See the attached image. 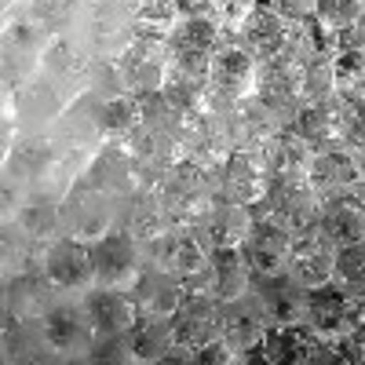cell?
<instances>
[{"label": "cell", "mask_w": 365, "mask_h": 365, "mask_svg": "<svg viewBox=\"0 0 365 365\" xmlns=\"http://www.w3.org/2000/svg\"><path fill=\"white\" fill-rule=\"evenodd\" d=\"M48 34L29 15L26 0H4V22H0V91L19 96L26 84L41 77V51Z\"/></svg>", "instance_id": "6da1fadb"}, {"label": "cell", "mask_w": 365, "mask_h": 365, "mask_svg": "<svg viewBox=\"0 0 365 365\" xmlns=\"http://www.w3.org/2000/svg\"><path fill=\"white\" fill-rule=\"evenodd\" d=\"M154 194L168 227H194L220 201V179H216V168H208L201 161H179L158 182Z\"/></svg>", "instance_id": "7a4b0ae2"}, {"label": "cell", "mask_w": 365, "mask_h": 365, "mask_svg": "<svg viewBox=\"0 0 365 365\" xmlns=\"http://www.w3.org/2000/svg\"><path fill=\"white\" fill-rule=\"evenodd\" d=\"M63 208V234L73 241H84V245H96L99 237H106L110 230H117V208L120 201L106 190H99L96 182H73V187L63 194L58 201Z\"/></svg>", "instance_id": "3957f363"}, {"label": "cell", "mask_w": 365, "mask_h": 365, "mask_svg": "<svg viewBox=\"0 0 365 365\" xmlns=\"http://www.w3.org/2000/svg\"><path fill=\"white\" fill-rule=\"evenodd\" d=\"M223 44H227V34L220 29L216 19L187 15L172 29V37L165 41L168 58H172V73L194 77V81H208V66H212V58H216V51Z\"/></svg>", "instance_id": "277c9868"}, {"label": "cell", "mask_w": 365, "mask_h": 365, "mask_svg": "<svg viewBox=\"0 0 365 365\" xmlns=\"http://www.w3.org/2000/svg\"><path fill=\"white\" fill-rule=\"evenodd\" d=\"M37 332L48 358L58 361H84L96 344V329H91V318L81 299H58L44 318H37Z\"/></svg>", "instance_id": "5b68a950"}, {"label": "cell", "mask_w": 365, "mask_h": 365, "mask_svg": "<svg viewBox=\"0 0 365 365\" xmlns=\"http://www.w3.org/2000/svg\"><path fill=\"white\" fill-rule=\"evenodd\" d=\"M205 110L212 113V120H216V128H220V135L230 150H259L282 128V120L256 96L234 99V103H205Z\"/></svg>", "instance_id": "8992f818"}, {"label": "cell", "mask_w": 365, "mask_h": 365, "mask_svg": "<svg viewBox=\"0 0 365 365\" xmlns=\"http://www.w3.org/2000/svg\"><path fill=\"white\" fill-rule=\"evenodd\" d=\"M234 41L245 48L259 66H270V63H299L292 19L282 15V11H274V8H267V4L252 8V15L245 19V26L237 29Z\"/></svg>", "instance_id": "52a82bcc"}, {"label": "cell", "mask_w": 365, "mask_h": 365, "mask_svg": "<svg viewBox=\"0 0 365 365\" xmlns=\"http://www.w3.org/2000/svg\"><path fill=\"white\" fill-rule=\"evenodd\" d=\"M77 37L96 58H120V51L135 41L132 0H125V4H84L81 0Z\"/></svg>", "instance_id": "ba28073f"}, {"label": "cell", "mask_w": 365, "mask_h": 365, "mask_svg": "<svg viewBox=\"0 0 365 365\" xmlns=\"http://www.w3.org/2000/svg\"><path fill=\"white\" fill-rule=\"evenodd\" d=\"M344 361L340 344H332L307 325H274L263 340V365H332Z\"/></svg>", "instance_id": "9c48e42d"}, {"label": "cell", "mask_w": 365, "mask_h": 365, "mask_svg": "<svg viewBox=\"0 0 365 365\" xmlns=\"http://www.w3.org/2000/svg\"><path fill=\"white\" fill-rule=\"evenodd\" d=\"M252 216L274 220L278 227H285L292 237L307 234L318 227L322 220V197L311 190V182H270V190L263 194V201L252 205Z\"/></svg>", "instance_id": "30bf717a"}, {"label": "cell", "mask_w": 365, "mask_h": 365, "mask_svg": "<svg viewBox=\"0 0 365 365\" xmlns=\"http://www.w3.org/2000/svg\"><path fill=\"white\" fill-rule=\"evenodd\" d=\"M4 106L15 110L19 132L22 135H51V128L58 125V117L70 110V91L58 88L51 77H37L34 84H26L19 96H4Z\"/></svg>", "instance_id": "8fae6325"}, {"label": "cell", "mask_w": 365, "mask_h": 365, "mask_svg": "<svg viewBox=\"0 0 365 365\" xmlns=\"http://www.w3.org/2000/svg\"><path fill=\"white\" fill-rule=\"evenodd\" d=\"M91 267H96V285L99 289H120L132 292L135 278L146 270V249L132 241L125 230H110L91 245Z\"/></svg>", "instance_id": "7c38bea8"}, {"label": "cell", "mask_w": 365, "mask_h": 365, "mask_svg": "<svg viewBox=\"0 0 365 365\" xmlns=\"http://www.w3.org/2000/svg\"><path fill=\"white\" fill-rule=\"evenodd\" d=\"M220 307H223L220 299L201 296V292H187V299L179 303V311L168 318L179 361H190L197 351H205L220 340Z\"/></svg>", "instance_id": "4fadbf2b"}, {"label": "cell", "mask_w": 365, "mask_h": 365, "mask_svg": "<svg viewBox=\"0 0 365 365\" xmlns=\"http://www.w3.org/2000/svg\"><path fill=\"white\" fill-rule=\"evenodd\" d=\"M44 278L55 285L58 296L81 299L84 292L96 289V267H91V245L73 237H58L44 249Z\"/></svg>", "instance_id": "5bb4252c"}, {"label": "cell", "mask_w": 365, "mask_h": 365, "mask_svg": "<svg viewBox=\"0 0 365 365\" xmlns=\"http://www.w3.org/2000/svg\"><path fill=\"white\" fill-rule=\"evenodd\" d=\"M256 311L267 318V325H296L303 322V311H307V289H303L289 270L278 274H252L249 278V292H245Z\"/></svg>", "instance_id": "9a60e30c"}, {"label": "cell", "mask_w": 365, "mask_h": 365, "mask_svg": "<svg viewBox=\"0 0 365 365\" xmlns=\"http://www.w3.org/2000/svg\"><path fill=\"white\" fill-rule=\"evenodd\" d=\"M267 318L256 311V303L249 296L241 299H227L220 307V344L241 358V361H252L263 365V340H267Z\"/></svg>", "instance_id": "2e32d148"}, {"label": "cell", "mask_w": 365, "mask_h": 365, "mask_svg": "<svg viewBox=\"0 0 365 365\" xmlns=\"http://www.w3.org/2000/svg\"><path fill=\"white\" fill-rule=\"evenodd\" d=\"M117 70H120V81H125V91H132L139 99H150V96H161L165 91L172 58L161 41H132L120 51Z\"/></svg>", "instance_id": "e0dca14e"}, {"label": "cell", "mask_w": 365, "mask_h": 365, "mask_svg": "<svg viewBox=\"0 0 365 365\" xmlns=\"http://www.w3.org/2000/svg\"><path fill=\"white\" fill-rule=\"evenodd\" d=\"M249 278H252V267L245 259L241 249H216L208 252V263L187 278V292H201V296H212V299H241L249 292Z\"/></svg>", "instance_id": "ac0fdd59"}, {"label": "cell", "mask_w": 365, "mask_h": 365, "mask_svg": "<svg viewBox=\"0 0 365 365\" xmlns=\"http://www.w3.org/2000/svg\"><path fill=\"white\" fill-rule=\"evenodd\" d=\"M259 63L241 48L237 41H227L208 66V99L205 103H234L256 91Z\"/></svg>", "instance_id": "d6986e66"}, {"label": "cell", "mask_w": 365, "mask_h": 365, "mask_svg": "<svg viewBox=\"0 0 365 365\" xmlns=\"http://www.w3.org/2000/svg\"><path fill=\"white\" fill-rule=\"evenodd\" d=\"M96 63V55L88 51V44L77 34L66 37H48L41 51V77H51L58 88L70 91V99L88 96V70Z\"/></svg>", "instance_id": "ffe728a7"}, {"label": "cell", "mask_w": 365, "mask_h": 365, "mask_svg": "<svg viewBox=\"0 0 365 365\" xmlns=\"http://www.w3.org/2000/svg\"><path fill=\"white\" fill-rule=\"evenodd\" d=\"M58 161V146L51 135H22L8 154H0V175L15 179L22 190H44V182Z\"/></svg>", "instance_id": "44dd1931"}, {"label": "cell", "mask_w": 365, "mask_h": 365, "mask_svg": "<svg viewBox=\"0 0 365 365\" xmlns=\"http://www.w3.org/2000/svg\"><path fill=\"white\" fill-rule=\"evenodd\" d=\"M216 179H220V197L234 201V205H245V208L263 201V194L274 182L263 158H259V150H230L216 172Z\"/></svg>", "instance_id": "7402d4cb"}, {"label": "cell", "mask_w": 365, "mask_h": 365, "mask_svg": "<svg viewBox=\"0 0 365 365\" xmlns=\"http://www.w3.org/2000/svg\"><path fill=\"white\" fill-rule=\"evenodd\" d=\"M146 263L187 282L208 263V249L201 245V237L194 234V227H168L158 241L146 245Z\"/></svg>", "instance_id": "603a6c76"}, {"label": "cell", "mask_w": 365, "mask_h": 365, "mask_svg": "<svg viewBox=\"0 0 365 365\" xmlns=\"http://www.w3.org/2000/svg\"><path fill=\"white\" fill-rule=\"evenodd\" d=\"M354 314H358V299L347 296L336 282L307 289V311H303V322H307L318 336L340 344L354 325Z\"/></svg>", "instance_id": "cb8c5ba5"}, {"label": "cell", "mask_w": 365, "mask_h": 365, "mask_svg": "<svg viewBox=\"0 0 365 365\" xmlns=\"http://www.w3.org/2000/svg\"><path fill=\"white\" fill-rule=\"evenodd\" d=\"M84 179L96 182L99 190L113 194L117 201L135 194V190H146L143 187V175H139V165L132 158V150H128V143H120V139H110V143H103L96 150V158H91Z\"/></svg>", "instance_id": "d4e9b609"}, {"label": "cell", "mask_w": 365, "mask_h": 365, "mask_svg": "<svg viewBox=\"0 0 365 365\" xmlns=\"http://www.w3.org/2000/svg\"><path fill=\"white\" fill-rule=\"evenodd\" d=\"M336 245L314 227L307 234L292 237V252H289V274L303 285V289H318L329 285L336 274Z\"/></svg>", "instance_id": "484cf974"}, {"label": "cell", "mask_w": 365, "mask_h": 365, "mask_svg": "<svg viewBox=\"0 0 365 365\" xmlns=\"http://www.w3.org/2000/svg\"><path fill=\"white\" fill-rule=\"evenodd\" d=\"M249 230H252V208L223 201V197L194 223V234L201 237V245L208 252H216V249H241V245H245V237H249Z\"/></svg>", "instance_id": "4316f807"}, {"label": "cell", "mask_w": 365, "mask_h": 365, "mask_svg": "<svg viewBox=\"0 0 365 365\" xmlns=\"http://www.w3.org/2000/svg\"><path fill=\"white\" fill-rule=\"evenodd\" d=\"M259 158L270 172L274 182H307L311 161H314V150L303 143L292 128H278L263 146H259Z\"/></svg>", "instance_id": "83f0119b"}, {"label": "cell", "mask_w": 365, "mask_h": 365, "mask_svg": "<svg viewBox=\"0 0 365 365\" xmlns=\"http://www.w3.org/2000/svg\"><path fill=\"white\" fill-rule=\"evenodd\" d=\"M132 299H135L139 318H165L168 322L179 311V303L187 299V282L146 263V270L139 274L135 285H132Z\"/></svg>", "instance_id": "f1b7e54d"}, {"label": "cell", "mask_w": 365, "mask_h": 365, "mask_svg": "<svg viewBox=\"0 0 365 365\" xmlns=\"http://www.w3.org/2000/svg\"><path fill=\"white\" fill-rule=\"evenodd\" d=\"M245 252L252 274H278V270H289V252H292V234L285 227H278L274 220H263V216H252V230L245 237Z\"/></svg>", "instance_id": "f546056e"}, {"label": "cell", "mask_w": 365, "mask_h": 365, "mask_svg": "<svg viewBox=\"0 0 365 365\" xmlns=\"http://www.w3.org/2000/svg\"><path fill=\"white\" fill-rule=\"evenodd\" d=\"M58 299H70V296H58L55 285L44 278V270H29V274L4 278V314L37 322L55 307Z\"/></svg>", "instance_id": "4dcf8cb0"}, {"label": "cell", "mask_w": 365, "mask_h": 365, "mask_svg": "<svg viewBox=\"0 0 365 365\" xmlns=\"http://www.w3.org/2000/svg\"><path fill=\"white\" fill-rule=\"evenodd\" d=\"M252 96L282 120H285L303 106V88H299V70L296 63H270V66H259V77H256V91Z\"/></svg>", "instance_id": "1f68e13d"}, {"label": "cell", "mask_w": 365, "mask_h": 365, "mask_svg": "<svg viewBox=\"0 0 365 365\" xmlns=\"http://www.w3.org/2000/svg\"><path fill=\"white\" fill-rule=\"evenodd\" d=\"M311 190L329 201V197H347L358 190V154L347 146L340 150H325V154H314L311 172H307Z\"/></svg>", "instance_id": "d6a6232c"}, {"label": "cell", "mask_w": 365, "mask_h": 365, "mask_svg": "<svg viewBox=\"0 0 365 365\" xmlns=\"http://www.w3.org/2000/svg\"><path fill=\"white\" fill-rule=\"evenodd\" d=\"M285 128H292L303 143L314 150V154H325V150H340V146H344L336 99H325V103H303V106L285 120Z\"/></svg>", "instance_id": "836d02e7"}, {"label": "cell", "mask_w": 365, "mask_h": 365, "mask_svg": "<svg viewBox=\"0 0 365 365\" xmlns=\"http://www.w3.org/2000/svg\"><path fill=\"white\" fill-rule=\"evenodd\" d=\"M84 311L91 318V329L96 336H117V332H132V325L139 322V311H135V299L132 292H120V289H91L81 296Z\"/></svg>", "instance_id": "e575fe53"}, {"label": "cell", "mask_w": 365, "mask_h": 365, "mask_svg": "<svg viewBox=\"0 0 365 365\" xmlns=\"http://www.w3.org/2000/svg\"><path fill=\"white\" fill-rule=\"evenodd\" d=\"M4 223H15V230L19 234H26L34 245H41V249H48L51 241H58V237H66L63 234V208H58V197H51V194H41V190H34L22 205H19V212L11 220H4Z\"/></svg>", "instance_id": "d590c367"}, {"label": "cell", "mask_w": 365, "mask_h": 365, "mask_svg": "<svg viewBox=\"0 0 365 365\" xmlns=\"http://www.w3.org/2000/svg\"><path fill=\"white\" fill-rule=\"evenodd\" d=\"M318 230H322V234H325L336 249L365 245V201H361L358 194L322 201V220H318Z\"/></svg>", "instance_id": "8d00e7d4"}, {"label": "cell", "mask_w": 365, "mask_h": 365, "mask_svg": "<svg viewBox=\"0 0 365 365\" xmlns=\"http://www.w3.org/2000/svg\"><path fill=\"white\" fill-rule=\"evenodd\" d=\"M117 230H125L132 241L146 249L150 241H158L168 223H165V212L158 205V194L154 190H135L128 197H120V208H117Z\"/></svg>", "instance_id": "74e56055"}, {"label": "cell", "mask_w": 365, "mask_h": 365, "mask_svg": "<svg viewBox=\"0 0 365 365\" xmlns=\"http://www.w3.org/2000/svg\"><path fill=\"white\" fill-rule=\"evenodd\" d=\"M51 139L58 150H84V154H96L103 146L99 125H96V99L81 96L70 103V110L58 117V125L51 128Z\"/></svg>", "instance_id": "f35d334b"}, {"label": "cell", "mask_w": 365, "mask_h": 365, "mask_svg": "<svg viewBox=\"0 0 365 365\" xmlns=\"http://www.w3.org/2000/svg\"><path fill=\"white\" fill-rule=\"evenodd\" d=\"M96 125L103 143L120 139L125 143L139 125H143V99L125 91V96H113V99H96Z\"/></svg>", "instance_id": "ab89813d"}, {"label": "cell", "mask_w": 365, "mask_h": 365, "mask_svg": "<svg viewBox=\"0 0 365 365\" xmlns=\"http://www.w3.org/2000/svg\"><path fill=\"white\" fill-rule=\"evenodd\" d=\"M132 351L135 365H158V361H179V351L172 344V325L165 318H139L132 325Z\"/></svg>", "instance_id": "60d3db41"}, {"label": "cell", "mask_w": 365, "mask_h": 365, "mask_svg": "<svg viewBox=\"0 0 365 365\" xmlns=\"http://www.w3.org/2000/svg\"><path fill=\"white\" fill-rule=\"evenodd\" d=\"M182 22L175 0H132V29L135 41H168L172 29Z\"/></svg>", "instance_id": "b9f144b4"}, {"label": "cell", "mask_w": 365, "mask_h": 365, "mask_svg": "<svg viewBox=\"0 0 365 365\" xmlns=\"http://www.w3.org/2000/svg\"><path fill=\"white\" fill-rule=\"evenodd\" d=\"M332 73H336V96H365V44L354 34H340L332 51Z\"/></svg>", "instance_id": "7bdbcfd3"}, {"label": "cell", "mask_w": 365, "mask_h": 365, "mask_svg": "<svg viewBox=\"0 0 365 365\" xmlns=\"http://www.w3.org/2000/svg\"><path fill=\"white\" fill-rule=\"evenodd\" d=\"M0 263H4V278H15V274H29V270H41L44 263V249L34 245L26 234L15 230V223H4L0 220Z\"/></svg>", "instance_id": "ee69618b"}, {"label": "cell", "mask_w": 365, "mask_h": 365, "mask_svg": "<svg viewBox=\"0 0 365 365\" xmlns=\"http://www.w3.org/2000/svg\"><path fill=\"white\" fill-rule=\"evenodd\" d=\"M299 88L303 103H325L336 99V73H332V55H314L307 63H299Z\"/></svg>", "instance_id": "f6af8a7d"}, {"label": "cell", "mask_w": 365, "mask_h": 365, "mask_svg": "<svg viewBox=\"0 0 365 365\" xmlns=\"http://www.w3.org/2000/svg\"><path fill=\"white\" fill-rule=\"evenodd\" d=\"M311 11L340 37V34H354V26L365 11V0H311Z\"/></svg>", "instance_id": "bcb514c9"}, {"label": "cell", "mask_w": 365, "mask_h": 365, "mask_svg": "<svg viewBox=\"0 0 365 365\" xmlns=\"http://www.w3.org/2000/svg\"><path fill=\"white\" fill-rule=\"evenodd\" d=\"M332 282L347 296L365 299V245H351V249L336 252V274H332Z\"/></svg>", "instance_id": "7dc6e473"}, {"label": "cell", "mask_w": 365, "mask_h": 365, "mask_svg": "<svg viewBox=\"0 0 365 365\" xmlns=\"http://www.w3.org/2000/svg\"><path fill=\"white\" fill-rule=\"evenodd\" d=\"M340 135L347 150H365V96H336Z\"/></svg>", "instance_id": "c3c4849f"}, {"label": "cell", "mask_w": 365, "mask_h": 365, "mask_svg": "<svg viewBox=\"0 0 365 365\" xmlns=\"http://www.w3.org/2000/svg\"><path fill=\"white\" fill-rule=\"evenodd\" d=\"M88 365H135V351H132V336L128 332H117V336H96L91 344Z\"/></svg>", "instance_id": "681fc988"}, {"label": "cell", "mask_w": 365, "mask_h": 365, "mask_svg": "<svg viewBox=\"0 0 365 365\" xmlns=\"http://www.w3.org/2000/svg\"><path fill=\"white\" fill-rule=\"evenodd\" d=\"M88 96L91 99H113L125 96V81H120L117 58H96L88 70Z\"/></svg>", "instance_id": "f907efd6"}, {"label": "cell", "mask_w": 365, "mask_h": 365, "mask_svg": "<svg viewBox=\"0 0 365 365\" xmlns=\"http://www.w3.org/2000/svg\"><path fill=\"white\" fill-rule=\"evenodd\" d=\"M340 354H344V361H361L365 365V299H358V314H354L351 332L340 340Z\"/></svg>", "instance_id": "816d5d0a"}, {"label": "cell", "mask_w": 365, "mask_h": 365, "mask_svg": "<svg viewBox=\"0 0 365 365\" xmlns=\"http://www.w3.org/2000/svg\"><path fill=\"white\" fill-rule=\"evenodd\" d=\"M267 8L282 11V15H299V11H311V0H263Z\"/></svg>", "instance_id": "f5cc1de1"}, {"label": "cell", "mask_w": 365, "mask_h": 365, "mask_svg": "<svg viewBox=\"0 0 365 365\" xmlns=\"http://www.w3.org/2000/svg\"><path fill=\"white\" fill-rule=\"evenodd\" d=\"M354 194L365 201V150H358V190Z\"/></svg>", "instance_id": "db71d44e"}, {"label": "cell", "mask_w": 365, "mask_h": 365, "mask_svg": "<svg viewBox=\"0 0 365 365\" xmlns=\"http://www.w3.org/2000/svg\"><path fill=\"white\" fill-rule=\"evenodd\" d=\"M354 41L365 44V11H361V19H358V26H354Z\"/></svg>", "instance_id": "11a10c76"}, {"label": "cell", "mask_w": 365, "mask_h": 365, "mask_svg": "<svg viewBox=\"0 0 365 365\" xmlns=\"http://www.w3.org/2000/svg\"><path fill=\"white\" fill-rule=\"evenodd\" d=\"M84 4H125V0H84Z\"/></svg>", "instance_id": "9f6ffc18"}, {"label": "cell", "mask_w": 365, "mask_h": 365, "mask_svg": "<svg viewBox=\"0 0 365 365\" xmlns=\"http://www.w3.org/2000/svg\"><path fill=\"white\" fill-rule=\"evenodd\" d=\"M216 365H252V361H241V358H230V361H216Z\"/></svg>", "instance_id": "6f0895ef"}, {"label": "cell", "mask_w": 365, "mask_h": 365, "mask_svg": "<svg viewBox=\"0 0 365 365\" xmlns=\"http://www.w3.org/2000/svg\"><path fill=\"white\" fill-rule=\"evenodd\" d=\"M41 365H88V361H41Z\"/></svg>", "instance_id": "680465c9"}, {"label": "cell", "mask_w": 365, "mask_h": 365, "mask_svg": "<svg viewBox=\"0 0 365 365\" xmlns=\"http://www.w3.org/2000/svg\"><path fill=\"white\" fill-rule=\"evenodd\" d=\"M332 365H361V361H332Z\"/></svg>", "instance_id": "91938a15"}]
</instances>
